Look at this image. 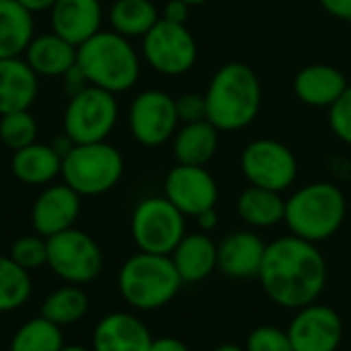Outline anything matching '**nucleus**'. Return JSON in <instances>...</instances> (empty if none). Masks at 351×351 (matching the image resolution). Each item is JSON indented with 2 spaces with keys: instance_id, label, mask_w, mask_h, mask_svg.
Masks as SVG:
<instances>
[{
  "instance_id": "29",
  "label": "nucleus",
  "mask_w": 351,
  "mask_h": 351,
  "mask_svg": "<svg viewBox=\"0 0 351 351\" xmlns=\"http://www.w3.org/2000/svg\"><path fill=\"white\" fill-rule=\"evenodd\" d=\"M62 327L49 323L41 315L25 321L12 335L8 351H62L64 350Z\"/></svg>"
},
{
  "instance_id": "16",
  "label": "nucleus",
  "mask_w": 351,
  "mask_h": 351,
  "mask_svg": "<svg viewBox=\"0 0 351 351\" xmlns=\"http://www.w3.org/2000/svg\"><path fill=\"white\" fill-rule=\"evenodd\" d=\"M152 333L144 321L132 313H109L93 329V351H150Z\"/></svg>"
},
{
  "instance_id": "1",
  "label": "nucleus",
  "mask_w": 351,
  "mask_h": 351,
  "mask_svg": "<svg viewBox=\"0 0 351 351\" xmlns=\"http://www.w3.org/2000/svg\"><path fill=\"white\" fill-rule=\"evenodd\" d=\"M329 267L319 245L294 234L267 243L257 276L265 296L280 308L298 311L317 302L327 286Z\"/></svg>"
},
{
  "instance_id": "22",
  "label": "nucleus",
  "mask_w": 351,
  "mask_h": 351,
  "mask_svg": "<svg viewBox=\"0 0 351 351\" xmlns=\"http://www.w3.org/2000/svg\"><path fill=\"white\" fill-rule=\"evenodd\" d=\"M78 47L64 37L51 33L35 35L25 49V62L37 76H64L72 66H76Z\"/></svg>"
},
{
  "instance_id": "27",
  "label": "nucleus",
  "mask_w": 351,
  "mask_h": 351,
  "mask_svg": "<svg viewBox=\"0 0 351 351\" xmlns=\"http://www.w3.org/2000/svg\"><path fill=\"white\" fill-rule=\"evenodd\" d=\"M158 21L160 12L152 0H115L109 10L113 31L128 39L144 37Z\"/></svg>"
},
{
  "instance_id": "9",
  "label": "nucleus",
  "mask_w": 351,
  "mask_h": 351,
  "mask_svg": "<svg viewBox=\"0 0 351 351\" xmlns=\"http://www.w3.org/2000/svg\"><path fill=\"white\" fill-rule=\"evenodd\" d=\"M47 267L66 284L84 286L99 278L103 253L90 234L72 226L47 239Z\"/></svg>"
},
{
  "instance_id": "43",
  "label": "nucleus",
  "mask_w": 351,
  "mask_h": 351,
  "mask_svg": "<svg viewBox=\"0 0 351 351\" xmlns=\"http://www.w3.org/2000/svg\"><path fill=\"white\" fill-rule=\"evenodd\" d=\"M62 351H93L90 348H84V346H64Z\"/></svg>"
},
{
  "instance_id": "21",
  "label": "nucleus",
  "mask_w": 351,
  "mask_h": 351,
  "mask_svg": "<svg viewBox=\"0 0 351 351\" xmlns=\"http://www.w3.org/2000/svg\"><path fill=\"white\" fill-rule=\"evenodd\" d=\"M37 74L25 60H0V115L29 109L37 99Z\"/></svg>"
},
{
  "instance_id": "17",
  "label": "nucleus",
  "mask_w": 351,
  "mask_h": 351,
  "mask_svg": "<svg viewBox=\"0 0 351 351\" xmlns=\"http://www.w3.org/2000/svg\"><path fill=\"white\" fill-rule=\"evenodd\" d=\"M267 243L255 230H234L218 243V269L232 280H255Z\"/></svg>"
},
{
  "instance_id": "20",
  "label": "nucleus",
  "mask_w": 351,
  "mask_h": 351,
  "mask_svg": "<svg viewBox=\"0 0 351 351\" xmlns=\"http://www.w3.org/2000/svg\"><path fill=\"white\" fill-rule=\"evenodd\" d=\"M348 88V76L329 64H311L294 78V95L308 107H331Z\"/></svg>"
},
{
  "instance_id": "44",
  "label": "nucleus",
  "mask_w": 351,
  "mask_h": 351,
  "mask_svg": "<svg viewBox=\"0 0 351 351\" xmlns=\"http://www.w3.org/2000/svg\"><path fill=\"white\" fill-rule=\"evenodd\" d=\"M185 4H189V6H199V4H206L208 0H183Z\"/></svg>"
},
{
  "instance_id": "41",
  "label": "nucleus",
  "mask_w": 351,
  "mask_h": 351,
  "mask_svg": "<svg viewBox=\"0 0 351 351\" xmlns=\"http://www.w3.org/2000/svg\"><path fill=\"white\" fill-rule=\"evenodd\" d=\"M16 2L31 12H41V10H49L58 0H16Z\"/></svg>"
},
{
  "instance_id": "34",
  "label": "nucleus",
  "mask_w": 351,
  "mask_h": 351,
  "mask_svg": "<svg viewBox=\"0 0 351 351\" xmlns=\"http://www.w3.org/2000/svg\"><path fill=\"white\" fill-rule=\"evenodd\" d=\"M329 125L341 142L351 146V84L329 107Z\"/></svg>"
},
{
  "instance_id": "39",
  "label": "nucleus",
  "mask_w": 351,
  "mask_h": 351,
  "mask_svg": "<svg viewBox=\"0 0 351 351\" xmlns=\"http://www.w3.org/2000/svg\"><path fill=\"white\" fill-rule=\"evenodd\" d=\"M150 351H191L187 348L185 341L177 339V337H156L152 339V346H150Z\"/></svg>"
},
{
  "instance_id": "25",
  "label": "nucleus",
  "mask_w": 351,
  "mask_h": 351,
  "mask_svg": "<svg viewBox=\"0 0 351 351\" xmlns=\"http://www.w3.org/2000/svg\"><path fill=\"white\" fill-rule=\"evenodd\" d=\"M33 37V12L16 0H0V60L21 58Z\"/></svg>"
},
{
  "instance_id": "8",
  "label": "nucleus",
  "mask_w": 351,
  "mask_h": 351,
  "mask_svg": "<svg viewBox=\"0 0 351 351\" xmlns=\"http://www.w3.org/2000/svg\"><path fill=\"white\" fill-rule=\"evenodd\" d=\"M119 117V105L113 93L86 86L70 97L64 111V134L72 144L107 142Z\"/></svg>"
},
{
  "instance_id": "38",
  "label": "nucleus",
  "mask_w": 351,
  "mask_h": 351,
  "mask_svg": "<svg viewBox=\"0 0 351 351\" xmlns=\"http://www.w3.org/2000/svg\"><path fill=\"white\" fill-rule=\"evenodd\" d=\"M62 78L66 80V90L70 93V97H74L76 93H80V90H84L86 86H90V84L86 82V78H84L82 70L78 68V64H76V66H72V68H70Z\"/></svg>"
},
{
  "instance_id": "10",
  "label": "nucleus",
  "mask_w": 351,
  "mask_h": 351,
  "mask_svg": "<svg viewBox=\"0 0 351 351\" xmlns=\"http://www.w3.org/2000/svg\"><path fill=\"white\" fill-rule=\"evenodd\" d=\"M241 169L249 185L284 193L298 177V160L290 146L280 140L259 138L245 146Z\"/></svg>"
},
{
  "instance_id": "26",
  "label": "nucleus",
  "mask_w": 351,
  "mask_h": 351,
  "mask_svg": "<svg viewBox=\"0 0 351 351\" xmlns=\"http://www.w3.org/2000/svg\"><path fill=\"white\" fill-rule=\"evenodd\" d=\"M237 212L249 228H274L284 222L286 199L278 191L249 185L237 199Z\"/></svg>"
},
{
  "instance_id": "32",
  "label": "nucleus",
  "mask_w": 351,
  "mask_h": 351,
  "mask_svg": "<svg viewBox=\"0 0 351 351\" xmlns=\"http://www.w3.org/2000/svg\"><path fill=\"white\" fill-rule=\"evenodd\" d=\"M8 257L27 271L39 269V267L47 265V239H43L37 232L19 237L10 245Z\"/></svg>"
},
{
  "instance_id": "40",
  "label": "nucleus",
  "mask_w": 351,
  "mask_h": 351,
  "mask_svg": "<svg viewBox=\"0 0 351 351\" xmlns=\"http://www.w3.org/2000/svg\"><path fill=\"white\" fill-rule=\"evenodd\" d=\"M195 220H197V226L202 232H212L218 226V212H216V208L206 210L199 216H195Z\"/></svg>"
},
{
  "instance_id": "24",
  "label": "nucleus",
  "mask_w": 351,
  "mask_h": 351,
  "mask_svg": "<svg viewBox=\"0 0 351 351\" xmlns=\"http://www.w3.org/2000/svg\"><path fill=\"white\" fill-rule=\"evenodd\" d=\"M220 142V130L204 119L195 123H183L173 136V154L177 165H191V167H206Z\"/></svg>"
},
{
  "instance_id": "18",
  "label": "nucleus",
  "mask_w": 351,
  "mask_h": 351,
  "mask_svg": "<svg viewBox=\"0 0 351 351\" xmlns=\"http://www.w3.org/2000/svg\"><path fill=\"white\" fill-rule=\"evenodd\" d=\"M51 31L72 45H82L101 31L103 8L99 0H58L49 8Z\"/></svg>"
},
{
  "instance_id": "28",
  "label": "nucleus",
  "mask_w": 351,
  "mask_h": 351,
  "mask_svg": "<svg viewBox=\"0 0 351 351\" xmlns=\"http://www.w3.org/2000/svg\"><path fill=\"white\" fill-rule=\"evenodd\" d=\"M88 313V296L80 286L66 284L53 290L41 304V317L58 327H70L84 319Z\"/></svg>"
},
{
  "instance_id": "11",
  "label": "nucleus",
  "mask_w": 351,
  "mask_h": 351,
  "mask_svg": "<svg viewBox=\"0 0 351 351\" xmlns=\"http://www.w3.org/2000/svg\"><path fill=\"white\" fill-rule=\"evenodd\" d=\"M142 53L148 66L165 76H181L197 62V43L187 25L160 19L144 37Z\"/></svg>"
},
{
  "instance_id": "3",
  "label": "nucleus",
  "mask_w": 351,
  "mask_h": 351,
  "mask_svg": "<svg viewBox=\"0 0 351 351\" xmlns=\"http://www.w3.org/2000/svg\"><path fill=\"white\" fill-rule=\"evenodd\" d=\"M346 214L348 199L343 191L329 181H315L286 199L284 222L290 234L319 245L339 232Z\"/></svg>"
},
{
  "instance_id": "45",
  "label": "nucleus",
  "mask_w": 351,
  "mask_h": 351,
  "mask_svg": "<svg viewBox=\"0 0 351 351\" xmlns=\"http://www.w3.org/2000/svg\"><path fill=\"white\" fill-rule=\"evenodd\" d=\"M348 351H351V348H350V350H348Z\"/></svg>"
},
{
  "instance_id": "7",
  "label": "nucleus",
  "mask_w": 351,
  "mask_h": 351,
  "mask_svg": "<svg viewBox=\"0 0 351 351\" xmlns=\"http://www.w3.org/2000/svg\"><path fill=\"white\" fill-rule=\"evenodd\" d=\"M130 230L138 251L154 255H171L187 234L185 216L165 195L142 199L134 208Z\"/></svg>"
},
{
  "instance_id": "13",
  "label": "nucleus",
  "mask_w": 351,
  "mask_h": 351,
  "mask_svg": "<svg viewBox=\"0 0 351 351\" xmlns=\"http://www.w3.org/2000/svg\"><path fill=\"white\" fill-rule=\"evenodd\" d=\"M286 331L294 351H339L346 337L341 315L319 300L294 311Z\"/></svg>"
},
{
  "instance_id": "2",
  "label": "nucleus",
  "mask_w": 351,
  "mask_h": 351,
  "mask_svg": "<svg viewBox=\"0 0 351 351\" xmlns=\"http://www.w3.org/2000/svg\"><path fill=\"white\" fill-rule=\"evenodd\" d=\"M261 97V82L251 66L243 62L224 64L216 70L206 90L208 121L220 132L243 130L257 119Z\"/></svg>"
},
{
  "instance_id": "35",
  "label": "nucleus",
  "mask_w": 351,
  "mask_h": 351,
  "mask_svg": "<svg viewBox=\"0 0 351 351\" xmlns=\"http://www.w3.org/2000/svg\"><path fill=\"white\" fill-rule=\"evenodd\" d=\"M177 105V115L181 123H195L208 119V103L206 95L199 93H185L175 99Z\"/></svg>"
},
{
  "instance_id": "14",
  "label": "nucleus",
  "mask_w": 351,
  "mask_h": 351,
  "mask_svg": "<svg viewBox=\"0 0 351 351\" xmlns=\"http://www.w3.org/2000/svg\"><path fill=\"white\" fill-rule=\"evenodd\" d=\"M165 197L187 218L216 208L220 189L206 167L177 165L165 177Z\"/></svg>"
},
{
  "instance_id": "42",
  "label": "nucleus",
  "mask_w": 351,
  "mask_h": 351,
  "mask_svg": "<svg viewBox=\"0 0 351 351\" xmlns=\"http://www.w3.org/2000/svg\"><path fill=\"white\" fill-rule=\"evenodd\" d=\"M212 351H245V346H237V343H222Z\"/></svg>"
},
{
  "instance_id": "15",
  "label": "nucleus",
  "mask_w": 351,
  "mask_h": 351,
  "mask_svg": "<svg viewBox=\"0 0 351 351\" xmlns=\"http://www.w3.org/2000/svg\"><path fill=\"white\" fill-rule=\"evenodd\" d=\"M80 195L66 183L45 185L31 208V222L37 234L49 239L72 228L80 216Z\"/></svg>"
},
{
  "instance_id": "12",
  "label": "nucleus",
  "mask_w": 351,
  "mask_h": 351,
  "mask_svg": "<svg viewBox=\"0 0 351 351\" xmlns=\"http://www.w3.org/2000/svg\"><path fill=\"white\" fill-rule=\"evenodd\" d=\"M130 132L134 140L146 148H156L169 142L179 121L175 97L165 90H144L130 105Z\"/></svg>"
},
{
  "instance_id": "4",
  "label": "nucleus",
  "mask_w": 351,
  "mask_h": 351,
  "mask_svg": "<svg viewBox=\"0 0 351 351\" xmlns=\"http://www.w3.org/2000/svg\"><path fill=\"white\" fill-rule=\"evenodd\" d=\"M76 64L90 86L113 95L130 90L140 78V58L128 37L99 31L78 45Z\"/></svg>"
},
{
  "instance_id": "30",
  "label": "nucleus",
  "mask_w": 351,
  "mask_h": 351,
  "mask_svg": "<svg viewBox=\"0 0 351 351\" xmlns=\"http://www.w3.org/2000/svg\"><path fill=\"white\" fill-rule=\"evenodd\" d=\"M33 292L31 271L0 255V315L25 306Z\"/></svg>"
},
{
  "instance_id": "23",
  "label": "nucleus",
  "mask_w": 351,
  "mask_h": 351,
  "mask_svg": "<svg viewBox=\"0 0 351 351\" xmlns=\"http://www.w3.org/2000/svg\"><path fill=\"white\" fill-rule=\"evenodd\" d=\"M10 171L21 183L43 187L62 175V156L51 144L35 142L27 148L12 152Z\"/></svg>"
},
{
  "instance_id": "6",
  "label": "nucleus",
  "mask_w": 351,
  "mask_h": 351,
  "mask_svg": "<svg viewBox=\"0 0 351 351\" xmlns=\"http://www.w3.org/2000/svg\"><path fill=\"white\" fill-rule=\"evenodd\" d=\"M123 175V156L109 142L74 144L62 158V179L80 197L111 191Z\"/></svg>"
},
{
  "instance_id": "5",
  "label": "nucleus",
  "mask_w": 351,
  "mask_h": 351,
  "mask_svg": "<svg viewBox=\"0 0 351 351\" xmlns=\"http://www.w3.org/2000/svg\"><path fill=\"white\" fill-rule=\"evenodd\" d=\"M183 282L169 255L138 251L123 261L117 274V288L134 311L152 313L175 300Z\"/></svg>"
},
{
  "instance_id": "36",
  "label": "nucleus",
  "mask_w": 351,
  "mask_h": 351,
  "mask_svg": "<svg viewBox=\"0 0 351 351\" xmlns=\"http://www.w3.org/2000/svg\"><path fill=\"white\" fill-rule=\"evenodd\" d=\"M189 4H185L183 0H169L162 8L160 19L169 21V23H177V25H185L187 16H189Z\"/></svg>"
},
{
  "instance_id": "37",
  "label": "nucleus",
  "mask_w": 351,
  "mask_h": 351,
  "mask_svg": "<svg viewBox=\"0 0 351 351\" xmlns=\"http://www.w3.org/2000/svg\"><path fill=\"white\" fill-rule=\"evenodd\" d=\"M319 2L325 8V12H329L331 16L351 23V0H319Z\"/></svg>"
},
{
  "instance_id": "33",
  "label": "nucleus",
  "mask_w": 351,
  "mask_h": 351,
  "mask_svg": "<svg viewBox=\"0 0 351 351\" xmlns=\"http://www.w3.org/2000/svg\"><path fill=\"white\" fill-rule=\"evenodd\" d=\"M245 351H294V348L286 329L276 325H261L247 335Z\"/></svg>"
},
{
  "instance_id": "31",
  "label": "nucleus",
  "mask_w": 351,
  "mask_h": 351,
  "mask_svg": "<svg viewBox=\"0 0 351 351\" xmlns=\"http://www.w3.org/2000/svg\"><path fill=\"white\" fill-rule=\"evenodd\" d=\"M0 142L12 152L37 142V121L29 109L0 115Z\"/></svg>"
},
{
  "instance_id": "19",
  "label": "nucleus",
  "mask_w": 351,
  "mask_h": 351,
  "mask_svg": "<svg viewBox=\"0 0 351 351\" xmlns=\"http://www.w3.org/2000/svg\"><path fill=\"white\" fill-rule=\"evenodd\" d=\"M169 257L183 284H199L218 269V243L208 232H187Z\"/></svg>"
}]
</instances>
